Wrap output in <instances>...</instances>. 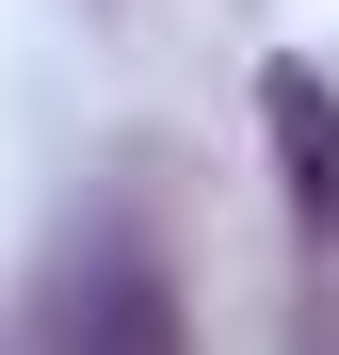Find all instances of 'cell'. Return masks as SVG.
<instances>
[{
  "instance_id": "obj_1",
  "label": "cell",
  "mask_w": 339,
  "mask_h": 355,
  "mask_svg": "<svg viewBox=\"0 0 339 355\" xmlns=\"http://www.w3.org/2000/svg\"><path fill=\"white\" fill-rule=\"evenodd\" d=\"M33 355H194V323H178V275H162L146 243H81L65 275H49V323H33Z\"/></svg>"
},
{
  "instance_id": "obj_2",
  "label": "cell",
  "mask_w": 339,
  "mask_h": 355,
  "mask_svg": "<svg viewBox=\"0 0 339 355\" xmlns=\"http://www.w3.org/2000/svg\"><path fill=\"white\" fill-rule=\"evenodd\" d=\"M259 130H275V194H291L307 275H339V81L323 65H275L259 81Z\"/></svg>"
}]
</instances>
